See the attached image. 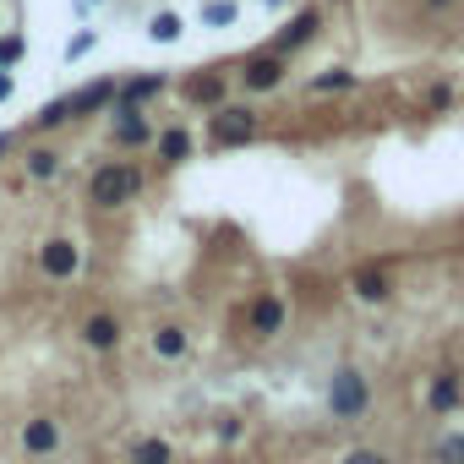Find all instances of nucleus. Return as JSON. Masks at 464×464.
<instances>
[{"instance_id":"1","label":"nucleus","mask_w":464,"mask_h":464,"mask_svg":"<svg viewBox=\"0 0 464 464\" xmlns=\"http://www.w3.org/2000/svg\"><path fill=\"white\" fill-rule=\"evenodd\" d=\"M137 191H142V169L126 164V159H110L88 175V202L93 208H126Z\"/></svg>"},{"instance_id":"2","label":"nucleus","mask_w":464,"mask_h":464,"mask_svg":"<svg viewBox=\"0 0 464 464\" xmlns=\"http://www.w3.org/2000/svg\"><path fill=\"white\" fill-rule=\"evenodd\" d=\"M372 410V382H366V372L361 366H339L334 377H328V415L334 420H361Z\"/></svg>"},{"instance_id":"3","label":"nucleus","mask_w":464,"mask_h":464,"mask_svg":"<svg viewBox=\"0 0 464 464\" xmlns=\"http://www.w3.org/2000/svg\"><path fill=\"white\" fill-rule=\"evenodd\" d=\"M208 137H213V148H246V142H257V110L218 104L213 121H208Z\"/></svg>"},{"instance_id":"4","label":"nucleus","mask_w":464,"mask_h":464,"mask_svg":"<svg viewBox=\"0 0 464 464\" xmlns=\"http://www.w3.org/2000/svg\"><path fill=\"white\" fill-rule=\"evenodd\" d=\"M317 28H323V12H317V6L295 12V17L274 34V55H295L301 44H312V39H317Z\"/></svg>"},{"instance_id":"5","label":"nucleus","mask_w":464,"mask_h":464,"mask_svg":"<svg viewBox=\"0 0 464 464\" xmlns=\"http://www.w3.org/2000/svg\"><path fill=\"white\" fill-rule=\"evenodd\" d=\"M279 82H285V55H274V50L252 55L246 72H241V88H246V93H274Z\"/></svg>"},{"instance_id":"6","label":"nucleus","mask_w":464,"mask_h":464,"mask_svg":"<svg viewBox=\"0 0 464 464\" xmlns=\"http://www.w3.org/2000/svg\"><path fill=\"white\" fill-rule=\"evenodd\" d=\"M164 88H169V77H164V72H148V77H126V82L115 88V104H110V110H142V104H148V99H159Z\"/></svg>"},{"instance_id":"7","label":"nucleus","mask_w":464,"mask_h":464,"mask_svg":"<svg viewBox=\"0 0 464 464\" xmlns=\"http://www.w3.org/2000/svg\"><path fill=\"white\" fill-rule=\"evenodd\" d=\"M224 93H229V77H224V72H202V77H191V82L180 88V99L197 104V110H218Z\"/></svg>"},{"instance_id":"8","label":"nucleus","mask_w":464,"mask_h":464,"mask_svg":"<svg viewBox=\"0 0 464 464\" xmlns=\"http://www.w3.org/2000/svg\"><path fill=\"white\" fill-rule=\"evenodd\" d=\"M110 115H115V126H110L115 148H148L153 142V126H148L142 110H110Z\"/></svg>"},{"instance_id":"9","label":"nucleus","mask_w":464,"mask_h":464,"mask_svg":"<svg viewBox=\"0 0 464 464\" xmlns=\"http://www.w3.org/2000/svg\"><path fill=\"white\" fill-rule=\"evenodd\" d=\"M121 334H126V328H121L115 312H93V317H82V344L99 350V355H110V350L121 344Z\"/></svg>"},{"instance_id":"10","label":"nucleus","mask_w":464,"mask_h":464,"mask_svg":"<svg viewBox=\"0 0 464 464\" xmlns=\"http://www.w3.org/2000/svg\"><path fill=\"white\" fill-rule=\"evenodd\" d=\"M39 268H44L50 279H72V274L82 268V252H77V241H44V252H39Z\"/></svg>"},{"instance_id":"11","label":"nucleus","mask_w":464,"mask_h":464,"mask_svg":"<svg viewBox=\"0 0 464 464\" xmlns=\"http://www.w3.org/2000/svg\"><path fill=\"white\" fill-rule=\"evenodd\" d=\"M350 295H355V301H366V306H382V301L393 295L388 268H355V274H350Z\"/></svg>"},{"instance_id":"12","label":"nucleus","mask_w":464,"mask_h":464,"mask_svg":"<svg viewBox=\"0 0 464 464\" xmlns=\"http://www.w3.org/2000/svg\"><path fill=\"white\" fill-rule=\"evenodd\" d=\"M246 323H252V334L257 339H274V334H285V301L268 290V295H257L252 301V312H246Z\"/></svg>"},{"instance_id":"13","label":"nucleus","mask_w":464,"mask_h":464,"mask_svg":"<svg viewBox=\"0 0 464 464\" xmlns=\"http://www.w3.org/2000/svg\"><path fill=\"white\" fill-rule=\"evenodd\" d=\"M61 448V426L50 420V415H34V420H23V453H34V459H50Z\"/></svg>"},{"instance_id":"14","label":"nucleus","mask_w":464,"mask_h":464,"mask_svg":"<svg viewBox=\"0 0 464 464\" xmlns=\"http://www.w3.org/2000/svg\"><path fill=\"white\" fill-rule=\"evenodd\" d=\"M115 88H121L115 77H104V82H88V88H77V93L66 99V104H72V121H77V115H93V110H110V104H115Z\"/></svg>"},{"instance_id":"15","label":"nucleus","mask_w":464,"mask_h":464,"mask_svg":"<svg viewBox=\"0 0 464 464\" xmlns=\"http://www.w3.org/2000/svg\"><path fill=\"white\" fill-rule=\"evenodd\" d=\"M186 350H191V334H186L180 323H159V328H153V355H159V361H180Z\"/></svg>"},{"instance_id":"16","label":"nucleus","mask_w":464,"mask_h":464,"mask_svg":"<svg viewBox=\"0 0 464 464\" xmlns=\"http://www.w3.org/2000/svg\"><path fill=\"white\" fill-rule=\"evenodd\" d=\"M459 399H464V388H459V377H453V372H442V377L426 388V410H431V415H453V410H459Z\"/></svg>"},{"instance_id":"17","label":"nucleus","mask_w":464,"mask_h":464,"mask_svg":"<svg viewBox=\"0 0 464 464\" xmlns=\"http://www.w3.org/2000/svg\"><path fill=\"white\" fill-rule=\"evenodd\" d=\"M153 148H159L164 164H180V159H191V131H186V126H169V131L153 137Z\"/></svg>"},{"instance_id":"18","label":"nucleus","mask_w":464,"mask_h":464,"mask_svg":"<svg viewBox=\"0 0 464 464\" xmlns=\"http://www.w3.org/2000/svg\"><path fill=\"white\" fill-rule=\"evenodd\" d=\"M355 88H361V77L350 66H328V72L312 77V93H355Z\"/></svg>"},{"instance_id":"19","label":"nucleus","mask_w":464,"mask_h":464,"mask_svg":"<svg viewBox=\"0 0 464 464\" xmlns=\"http://www.w3.org/2000/svg\"><path fill=\"white\" fill-rule=\"evenodd\" d=\"M131 464H175V448L164 437H137L131 442Z\"/></svg>"},{"instance_id":"20","label":"nucleus","mask_w":464,"mask_h":464,"mask_svg":"<svg viewBox=\"0 0 464 464\" xmlns=\"http://www.w3.org/2000/svg\"><path fill=\"white\" fill-rule=\"evenodd\" d=\"M180 34H186V23H180L175 12H159V17L148 23V39H153V44H180Z\"/></svg>"},{"instance_id":"21","label":"nucleus","mask_w":464,"mask_h":464,"mask_svg":"<svg viewBox=\"0 0 464 464\" xmlns=\"http://www.w3.org/2000/svg\"><path fill=\"white\" fill-rule=\"evenodd\" d=\"M61 175V153L55 148H34L28 153V180H55Z\"/></svg>"},{"instance_id":"22","label":"nucleus","mask_w":464,"mask_h":464,"mask_svg":"<svg viewBox=\"0 0 464 464\" xmlns=\"http://www.w3.org/2000/svg\"><path fill=\"white\" fill-rule=\"evenodd\" d=\"M431 464H464V431H442L431 442Z\"/></svg>"},{"instance_id":"23","label":"nucleus","mask_w":464,"mask_h":464,"mask_svg":"<svg viewBox=\"0 0 464 464\" xmlns=\"http://www.w3.org/2000/svg\"><path fill=\"white\" fill-rule=\"evenodd\" d=\"M202 23H208V28H236V23H241V6H236V0H208V6H202Z\"/></svg>"},{"instance_id":"24","label":"nucleus","mask_w":464,"mask_h":464,"mask_svg":"<svg viewBox=\"0 0 464 464\" xmlns=\"http://www.w3.org/2000/svg\"><path fill=\"white\" fill-rule=\"evenodd\" d=\"M66 121H72V104H66V99H55V104H44V110L34 115V126H39V131H50V126H66Z\"/></svg>"},{"instance_id":"25","label":"nucleus","mask_w":464,"mask_h":464,"mask_svg":"<svg viewBox=\"0 0 464 464\" xmlns=\"http://www.w3.org/2000/svg\"><path fill=\"white\" fill-rule=\"evenodd\" d=\"M339 464H393V459H388L382 448H350V453H344Z\"/></svg>"},{"instance_id":"26","label":"nucleus","mask_w":464,"mask_h":464,"mask_svg":"<svg viewBox=\"0 0 464 464\" xmlns=\"http://www.w3.org/2000/svg\"><path fill=\"white\" fill-rule=\"evenodd\" d=\"M93 39H99V34H93V28H82V34L66 44V55H72V61H77V55H88V50H93Z\"/></svg>"},{"instance_id":"27","label":"nucleus","mask_w":464,"mask_h":464,"mask_svg":"<svg viewBox=\"0 0 464 464\" xmlns=\"http://www.w3.org/2000/svg\"><path fill=\"white\" fill-rule=\"evenodd\" d=\"M448 104H453V88H448V82H437V88L426 93V110H448Z\"/></svg>"},{"instance_id":"28","label":"nucleus","mask_w":464,"mask_h":464,"mask_svg":"<svg viewBox=\"0 0 464 464\" xmlns=\"http://www.w3.org/2000/svg\"><path fill=\"white\" fill-rule=\"evenodd\" d=\"M218 437H224V442H236V437H241V420H236V415H224V420H218Z\"/></svg>"},{"instance_id":"29","label":"nucleus","mask_w":464,"mask_h":464,"mask_svg":"<svg viewBox=\"0 0 464 464\" xmlns=\"http://www.w3.org/2000/svg\"><path fill=\"white\" fill-rule=\"evenodd\" d=\"M12 88H17V82H12V72H0V99H12Z\"/></svg>"},{"instance_id":"30","label":"nucleus","mask_w":464,"mask_h":464,"mask_svg":"<svg viewBox=\"0 0 464 464\" xmlns=\"http://www.w3.org/2000/svg\"><path fill=\"white\" fill-rule=\"evenodd\" d=\"M6 148H12V131H0V153H6Z\"/></svg>"},{"instance_id":"31","label":"nucleus","mask_w":464,"mask_h":464,"mask_svg":"<svg viewBox=\"0 0 464 464\" xmlns=\"http://www.w3.org/2000/svg\"><path fill=\"white\" fill-rule=\"evenodd\" d=\"M431 6H442V0H431Z\"/></svg>"}]
</instances>
